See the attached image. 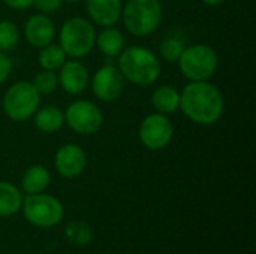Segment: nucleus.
Returning <instances> with one entry per match:
<instances>
[{
    "label": "nucleus",
    "mask_w": 256,
    "mask_h": 254,
    "mask_svg": "<svg viewBox=\"0 0 256 254\" xmlns=\"http://www.w3.org/2000/svg\"><path fill=\"white\" fill-rule=\"evenodd\" d=\"M162 15L160 0H129L123 6L122 19L130 34L142 37L158 30Z\"/></svg>",
    "instance_id": "obj_4"
},
{
    "label": "nucleus",
    "mask_w": 256,
    "mask_h": 254,
    "mask_svg": "<svg viewBox=\"0 0 256 254\" xmlns=\"http://www.w3.org/2000/svg\"><path fill=\"white\" fill-rule=\"evenodd\" d=\"M22 33H24L26 40L32 46L42 48L52 42L56 36V24L48 15L34 13L26 21Z\"/></svg>",
    "instance_id": "obj_13"
},
{
    "label": "nucleus",
    "mask_w": 256,
    "mask_h": 254,
    "mask_svg": "<svg viewBox=\"0 0 256 254\" xmlns=\"http://www.w3.org/2000/svg\"><path fill=\"white\" fill-rule=\"evenodd\" d=\"M39 54H38V61H39V66L44 69V70H58L63 63L68 60L64 51L62 49V46L58 43H48L42 48H39Z\"/></svg>",
    "instance_id": "obj_20"
},
{
    "label": "nucleus",
    "mask_w": 256,
    "mask_h": 254,
    "mask_svg": "<svg viewBox=\"0 0 256 254\" xmlns=\"http://www.w3.org/2000/svg\"><path fill=\"white\" fill-rule=\"evenodd\" d=\"M117 58V67L124 81H129L135 85H152L160 76L162 66L159 57L142 45L124 48Z\"/></svg>",
    "instance_id": "obj_2"
},
{
    "label": "nucleus",
    "mask_w": 256,
    "mask_h": 254,
    "mask_svg": "<svg viewBox=\"0 0 256 254\" xmlns=\"http://www.w3.org/2000/svg\"><path fill=\"white\" fill-rule=\"evenodd\" d=\"M86 9L93 24L100 27L116 25L122 19V0H86Z\"/></svg>",
    "instance_id": "obj_14"
},
{
    "label": "nucleus",
    "mask_w": 256,
    "mask_h": 254,
    "mask_svg": "<svg viewBox=\"0 0 256 254\" xmlns=\"http://www.w3.org/2000/svg\"><path fill=\"white\" fill-rule=\"evenodd\" d=\"M184 48H186V45H184V42L182 39L170 36V37H166V39H164L160 42L159 54H160V57L165 61H168V63H177L178 58H180V55L183 54Z\"/></svg>",
    "instance_id": "obj_22"
},
{
    "label": "nucleus",
    "mask_w": 256,
    "mask_h": 254,
    "mask_svg": "<svg viewBox=\"0 0 256 254\" xmlns=\"http://www.w3.org/2000/svg\"><path fill=\"white\" fill-rule=\"evenodd\" d=\"M0 1H2V0H0Z\"/></svg>",
    "instance_id": "obj_29"
},
{
    "label": "nucleus",
    "mask_w": 256,
    "mask_h": 254,
    "mask_svg": "<svg viewBox=\"0 0 256 254\" xmlns=\"http://www.w3.org/2000/svg\"><path fill=\"white\" fill-rule=\"evenodd\" d=\"M202 3H206V4H208V6H219V4H222L225 0H201Z\"/></svg>",
    "instance_id": "obj_27"
},
{
    "label": "nucleus",
    "mask_w": 256,
    "mask_h": 254,
    "mask_svg": "<svg viewBox=\"0 0 256 254\" xmlns=\"http://www.w3.org/2000/svg\"><path fill=\"white\" fill-rule=\"evenodd\" d=\"M58 87H62L68 94L78 96L90 84V76L87 67L78 61L76 58L74 60H66L63 66L58 69Z\"/></svg>",
    "instance_id": "obj_12"
},
{
    "label": "nucleus",
    "mask_w": 256,
    "mask_h": 254,
    "mask_svg": "<svg viewBox=\"0 0 256 254\" xmlns=\"http://www.w3.org/2000/svg\"><path fill=\"white\" fill-rule=\"evenodd\" d=\"M180 109L192 123L212 126L220 120L225 99L210 81H189L180 91Z\"/></svg>",
    "instance_id": "obj_1"
},
{
    "label": "nucleus",
    "mask_w": 256,
    "mask_h": 254,
    "mask_svg": "<svg viewBox=\"0 0 256 254\" xmlns=\"http://www.w3.org/2000/svg\"><path fill=\"white\" fill-rule=\"evenodd\" d=\"M2 1L15 10H26L33 6V0H2Z\"/></svg>",
    "instance_id": "obj_26"
},
{
    "label": "nucleus",
    "mask_w": 256,
    "mask_h": 254,
    "mask_svg": "<svg viewBox=\"0 0 256 254\" xmlns=\"http://www.w3.org/2000/svg\"><path fill=\"white\" fill-rule=\"evenodd\" d=\"M63 0H33V6L45 15L54 13L62 7Z\"/></svg>",
    "instance_id": "obj_24"
},
{
    "label": "nucleus",
    "mask_w": 256,
    "mask_h": 254,
    "mask_svg": "<svg viewBox=\"0 0 256 254\" xmlns=\"http://www.w3.org/2000/svg\"><path fill=\"white\" fill-rule=\"evenodd\" d=\"M63 1H68V3H76V1H82V0H63Z\"/></svg>",
    "instance_id": "obj_28"
},
{
    "label": "nucleus",
    "mask_w": 256,
    "mask_h": 254,
    "mask_svg": "<svg viewBox=\"0 0 256 254\" xmlns=\"http://www.w3.org/2000/svg\"><path fill=\"white\" fill-rule=\"evenodd\" d=\"M90 87L98 100L111 103L122 97L124 91V78L117 66L106 63L93 73Z\"/></svg>",
    "instance_id": "obj_10"
},
{
    "label": "nucleus",
    "mask_w": 256,
    "mask_h": 254,
    "mask_svg": "<svg viewBox=\"0 0 256 254\" xmlns=\"http://www.w3.org/2000/svg\"><path fill=\"white\" fill-rule=\"evenodd\" d=\"M21 210L24 219L30 225L40 229L57 226L64 214L62 202L51 195H45L44 192L22 198Z\"/></svg>",
    "instance_id": "obj_6"
},
{
    "label": "nucleus",
    "mask_w": 256,
    "mask_h": 254,
    "mask_svg": "<svg viewBox=\"0 0 256 254\" xmlns=\"http://www.w3.org/2000/svg\"><path fill=\"white\" fill-rule=\"evenodd\" d=\"M50 181H51L50 171L42 165H33L26 169L21 178V189L26 195L42 193L50 186Z\"/></svg>",
    "instance_id": "obj_18"
},
{
    "label": "nucleus",
    "mask_w": 256,
    "mask_h": 254,
    "mask_svg": "<svg viewBox=\"0 0 256 254\" xmlns=\"http://www.w3.org/2000/svg\"><path fill=\"white\" fill-rule=\"evenodd\" d=\"M40 106V94L32 82L18 81L12 84L3 97V111L12 121H26Z\"/></svg>",
    "instance_id": "obj_7"
},
{
    "label": "nucleus",
    "mask_w": 256,
    "mask_h": 254,
    "mask_svg": "<svg viewBox=\"0 0 256 254\" xmlns=\"http://www.w3.org/2000/svg\"><path fill=\"white\" fill-rule=\"evenodd\" d=\"M87 165L86 151L75 144L62 145L54 157V166L60 177L66 180H72L80 177Z\"/></svg>",
    "instance_id": "obj_11"
},
{
    "label": "nucleus",
    "mask_w": 256,
    "mask_h": 254,
    "mask_svg": "<svg viewBox=\"0 0 256 254\" xmlns=\"http://www.w3.org/2000/svg\"><path fill=\"white\" fill-rule=\"evenodd\" d=\"M94 45L99 48V51L104 55L114 58V57H118L120 52L124 49V36L114 25L102 27V30L99 33H96Z\"/></svg>",
    "instance_id": "obj_17"
},
{
    "label": "nucleus",
    "mask_w": 256,
    "mask_h": 254,
    "mask_svg": "<svg viewBox=\"0 0 256 254\" xmlns=\"http://www.w3.org/2000/svg\"><path fill=\"white\" fill-rule=\"evenodd\" d=\"M96 42V30L92 21L82 16H72L58 30V45L68 57L82 58L88 55Z\"/></svg>",
    "instance_id": "obj_3"
},
{
    "label": "nucleus",
    "mask_w": 256,
    "mask_h": 254,
    "mask_svg": "<svg viewBox=\"0 0 256 254\" xmlns=\"http://www.w3.org/2000/svg\"><path fill=\"white\" fill-rule=\"evenodd\" d=\"M32 84L40 96L42 94H51L58 88V78H57L56 72L42 69V72L34 75Z\"/></svg>",
    "instance_id": "obj_23"
},
{
    "label": "nucleus",
    "mask_w": 256,
    "mask_h": 254,
    "mask_svg": "<svg viewBox=\"0 0 256 254\" xmlns=\"http://www.w3.org/2000/svg\"><path fill=\"white\" fill-rule=\"evenodd\" d=\"M141 144L152 151L166 148L174 136V126L168 115L154 112L142 118L138 130Z\"/></svg>",
    "instance_id": "obj_9"
},
{
    "label": "nucleus",
    "mask_w": 256,
    "mask_h": 254,
    "mask_svg": "<svg viewBox=\"0 0 256 254\" xmlns=\"http://www.w3.org/2000/svg\"><path fill=\"white\" fill-rule=\"evenodd\" d=\"M33 123L36 129L42 133H56L64 124V112L54 105H46L42 108L39 106L38 111L33 114Z\"/></svg>",
    "instance_id": "obj_15"
},
{
    "label": "nucleus",
    "mask_w": 256,
    "mask_h": 254,
    "mask_svg": "<svg viewBox=\"0 0 256 254\" xmlns=\"http://www.w3.org/2000/svg\"><path fill=\"white\" fill-rule=\"evenodd\" d=\"M20 43V30L10 19H0V51L9 52Z\"/></svg>",
    "instance_id": "obj_21"
},
{
    "label": "nucleus",
    "mask_w": 256,
    "mask_h": 254,
    "mask_svg": "<svg viewBox=\"0 0 256 254\" xmlns=\"http://www.w3.org/2000/svg\"><path fill=\"white\" fill-rule=\"evenodd\" d=\"M152 106L164 115L177 112L180 109V91L170 84L156 87L152 93Z\"/></svg>",
    "instance_id": "obj_16"
},
{
    "label": "nucleus",
    "mask_w": 256,
    "mask_h": 254,
    "mask_svg": "<svg viewBox=\"0 0 256 254\" xmlns=\"http://www.w3.org/2000/svg\"><path fill=\"white\" fill-rule=\"evenodd\" d=\"M177 64L186 79L208 81L218 70L219 57L210 45L195 43L184 48Z\"/></svg>",
    "instance_id": "obj_5"
},
{
    "label": "nucleus",
    "mask_w": 256,
    "mask_h": 254,
    "mask_svg": "<svg viewBox=\"0 0 256 254\" xmlns=\"http://www.w3.org/2000/svg\"><path fill=\"white\" fill-rule=\"evenodd\" d=\"M12 70V61L8 55V52L0 51V85L9 78Z\"/></svg>",
    "instance_id": "obj_25"
},
{
    "label": "nucleus",
    "mask_w": 256,
    "mask_h": 254,
    "mask_svg": "<svg viewBox=\"0 0 256 254\" xmlns=\"http://www.w3.org/2000/svg\"><path fill=\"white\" fill-rule=\"evenodd\" d=\"M21 205L22 195L16 186L8 181H0V216L10 217L21 210Z\"/></svg>",
    "instance_id": "obj_19"
},
{
    "label": "nucleus",
    "mask_w": 256,
    "mask_h": 254,
    "mask_svg": "<svg viewBox=\"0 0 256 254\" xmlns=\"http://www.w3.org/2000/svg\"><path fill=\"white\" fill-rule=\"evenodd\" d=\"M64 123L82 136L94 135L104 124L100 108L90 100H75L64 111Z\"/></svg>",
    "instance_id": "obj_8"
}]
</instances>
